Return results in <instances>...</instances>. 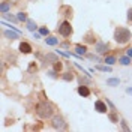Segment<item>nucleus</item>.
<instances>
[{
    "label": "nucleus",
    "instance_id": "f257e3e1",
    "mask_svg": "<svg viewBox=\"0 0 132 132\" xmlns=\"http://www.w3.org/2000/svg\"><path fill=\"white\" fill-rule=\"evenodd\" d=\"M114 39L117 44H126L131 39V32L125 27H117L114 32Z\"/></svg>",
    "mask_w": 132,
    "mask_h": 132
},
{
    "label": "nucleus",
    "instance_id": "f03ea898",
    "mask_svg": "<svg viewBox=\"0 0 132 132\" xmlns=\"http://www.w3.org/2000/svg\"><path fill=\"white\" fill-rule=\"evenodd\" d=\"M36 114L41 119H50L53 116V107L50 104H47V102H41L36 107Z\"/></svg>",
    "mask_w": 132,
    "mask_h": 132
},
{
    "label": "nucleus",
    "instance_id": "7ed1b4c3",
    "mask_svg": "<svg viewBox=\"0 0 132 132\" xmlns=\"http://www.w3.org/2000/svg\"><path fill=\"white\" fill-rule=\"evenodd\" d=\"M59 33L62 35V36H71L72 35V26H71V23L69 21H63L62 24L59 26Z\"/></svg>",
    "mask_w": 132,
    "mask_h": 132
},
{
    "label": "nucleus",
    "instance_id": "20e7f679",
    "mask_svg": "<svg viewBox=\"0 0 132 132\" xmlns=\"http://www.w3.org/2000/svg\"><path fill=\"white\" fill-rule=\"evenodd\" d=\"M53 126L56 128V129H65L66 125L63 122V119L62 117H54V120H53Z\"/></svg>",
    "mask_w": 132,
    "mask_h": 132
},
{
    "label": "nucleus",
    "instance_id": "39448f33",
    "mask_svg": "<svg viewBox=\"0 0 132 132\" xmlns=\"http://www.w3.org/2000/svg\"><path fill=\"white\" fill-rule=\"evenodd\" d=\"M20 51L24 53V54H30V53H32V47H30V44H27V42H21V44H20Z\"/></svg>",
    "mask_w": 132,
    "mask_h": 132
},
{
    "label": "nucleus",
    "instance_id": "423d86ee",
    "mask_svg": "<svg viewBox=\"0 0 132 132\" xmlns=\"http://www.w3.org/2000/svg\"><path fill=\"white\" fill-rule=\"evenodd\" d=\"M95 108H96V111H99V113H107V105L102 102V101H98L96 104H95Z\"/></svg>",
    "mask_w": 132,
    "mask_h": 132
},
{
    "label": "nucleus",
    "instance_id": "0eeeda50",
    "mask_svg": "<svg viewBox=\"0 0 132 132\" xmlns=\"http://www.w3.org/2000/svg\"><path fill=\"white\" fill-rule=\"evenodd\" d=\"M78 93H80L81 96H84V98H87V96L90 95V90H89L86 86H80V87H78Z\"/></svg>",
    "mask_w": 132,
    "mask_h": 132
},
{
    "label": "nucleus",
    "instance_id": "6e6552de",
    "mask_svg": "<svg viewBox=\"0 0 132 132\" xmlns=\"http://www.w3.org/2000/svg\"><path fill=\"white\" fill-rule=\"evenodd\" d=\"M107 50H108V44H102V42H101V44L96 45V51H98V53H105Z\"/></svg>",
    "mask_w": 132,
    "mask_h": 132
},
{
    "label": "nucleus",
    "instance_id": "1a4fd4ad",
    "mask_svg": "<svg viewBox=\"0 0 132 132\" xmlns=\"http://www.w3.org/2000/svg\"><path fill=\"white\" fill-rule=\"evenodd\" d=\"M77 53H78V54H84V53H86V47H81V45H77Z\"/></svg>",
    "mask_w": 132,
    "mask_h": 132
},
{
    "label": "nucleus",
    "instance_id": "9d476101",
    "mask_svg": "<svg viewBox=\"0 0 132 132\" xmlns=\"http://www.w3.org/2000/svg\"><path fill=\"white\" fill-rule=\"evenodd\" d=\"M63 80H66V81H72V80H74V75L71 74V72H68L66 75H63Z\"/></svg>",
    "mask_w": 132,
    "mask_h": 132
},
{
    "label": "nucleus",
    "instance_id": "9b49d317",
    "mask_svg": "<svg viewBox=\"0 0 132 132\" xmlns=\"http://www.w3.org/2000/svg\"><path fill=\"white\" fill-rule=\"evenodd\" d=\"M47 44H48V45H56V44H57V39H56V38H48V39H47Z\"/></svg>",
    "mask_w": 132,
    "mask_h": 132
},
{
    "label": "nucleus",
    "instance_id": "f8f14e48",
    "mask_svg": "<svg viewBox=\"0 0 132 132\" xmlns=\"http://www.w3.org/2000/svg\"><path fill=\"white\" fill-rule=\"evenodd\" d=\"M27 26H29V30H32V32L36 29V24H35L33 21H27Z\"/></svg>",
    "mask_w": 132,
    "mask_h": 132
},
{
    "label": "nucleus",
    "instance_id": "ddd939ff",
    "mask_svg": "<svg viewBox=\"0 0 132 132\" xmlns=\"http://www.w3.org/2000/svg\"><path fill=\"white\" fill-rule=\"evenodd\" d=\"M3 35H5V36H9L11 39H15V38H16V35H15V33H11V32H5Z\"/></svg>",
    "mask_w": 132,
    "mask_h": 132
},
{
    "label": "nucleus",
    "instance_id": "4468645a",
    "mask_svg": "<svg viewBox=\"0 0 132 132\" xmlns=\"http://www.w3.org/2000/svg\"><path fill=\"white\" fill-rule=\"evenodd\" d=\"M9 9V3H2V12H6Z\"/></svg>",
    "mask_w": 132,
    "mask_h": 132
},
{
    "label": "nucleus",
    "instance_id": "2eb2a0df",
    "mask_svg": "<svg viewBox=\"0 0 132 132\" xmlns=\"http://www.w3.org/2000/svg\"><path fill=\"white\" fill-rule=\"evenodd\" d=\"M105 62H107L108 65H113V63L116 62V59L114 57H107V59H105Z\"/></svg>",
    "mask_w": 132,
    "mask_h": 132
},
{
    "label": "nucleus",
    "instance_id": "dca6fc26",
    "mask_svg": "<svg viewBox=\"0 0 132 132\" xmlns=\"http://www.w3.org/2000/svg\"><path fill=\"white\" fill-rule=\"evenodd\" d=\"M120 63H122V65H128V63H129V59L128 57H122L120 59Z\"/></svg>",
    "mask_w": 132,
    "mask_h": 132
},
{
    "label": "nucleus",
    "instance_id": "f3484780",
    "mask_svg": "<svg viewBox=\"0 0 132 132\" xmlns=\"http://www.w3.org/2000/svg\"><path fill=\"white\" fill-rule=\"evenodd\" d=\"M18 20H20V21H26V14L20 12V14H18Z\"/></svg>",
    "mask_w": 132,
    "mask_h": 132
},
{
    "label": "nucleus",
    "instance_id": "a211bd4d",
    "mask_svg": "<svg viewBox=\"0 0 132 132\" xmlns=\"http://www.w3.org/2000/svg\"><path fill=\"white\" fill-rule=\"evenodd\" d=\"M54 69H56V71H60V69H62V63H60V62H56V63H54Z\"/></svg>",
    "mask_w": 132,
    "mask_h": 132
},
{
    "label": "nucleus",
    "instance_id": "6ab92c4d",
    "mask_svg": "<svg viewBox=\"0 0 132 132\" xmlns=\"http://www.w3.org/2000/svg\"><path fill=\"white\" fill-rule=\"evenodd\" d=\"M128 20H129V21L132 23V8L128 11Z\"/></svg>",
    "mask_w": 132,
    "mask_h": 132
},
{
    "label": "nucleus",
    "instance_id": "aec40b11",
    "mask_svg": "<svg viewBox=\"0 0 132 132\" xmlns=\"http://www.w3.org/2000/svg\"><path fill=\"white\" fill-rule=\"evenodd\" d=\"M119 82V80H116V78H113V80H108V84H117Z\"/></svg>",
    "mask_w": 132,
    "mask_h": 132
},
{
    "label": "nucleus",
    "instance_id": "412c9836",
    "mask_svg": "<svg viewBox=\"0 0 132 132\" xmlns=\"http://www.w3.org/2000/svg\"><path fill=\"white\" fill-rule=\"evenodd\" d=\"M86 41H87V42H95V39H92V35H87V38H86Z\"/></svg>",
    "mask_w": 132,
    "mask_h": 132
},
{
    "label": "nucleus",
    "instance_id": "4be33fe9",
    "mask_svg": "<svg viewBox=\"0 0 132 132\" xmlns=\"http://www.w3.org/2000/svg\"><path fill=\"white\" fill-rule=\"evenodd\" d=\"M41 33L42 35H48V29H41Z\"/></svg>",
    "mask_w": 132,
    "mask_h": 132
},
{
    "label": "nucleus",
    "instance_id": "5701e85b",
    "mask_svg": "<svg viewBox=\"0 0 132 132\" xmlns=\"http://www.w3.org/2000/svg\"><path fill=\"white\" fill-rule=\"evenodd\" d=\"M128 56H129V57H132V48L128 50Z\"/></svg>",
    "mask_w": 132,
    "mask_h": 132
}]
</instances>
